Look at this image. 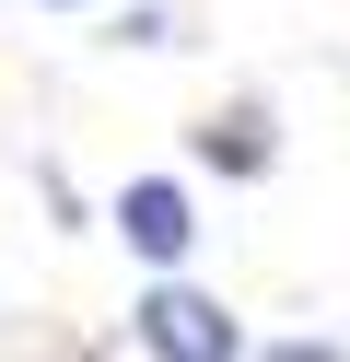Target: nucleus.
Here are the masks:
<instances>
[{"instance_id": "1", "label": "nucleus", "mask_w": 350, "mask_h": 362, "mask_svg": "<svg viewBox=\"0 0 350 362\" xmlns=\"http://www.w3.org/2000/svg\"><path fill=\"white\" fill-rule=\"evenodd\" d=\"M129 339L152 362H245V315H233L222 292H199V281H152L129 304Z\"/></svg>"}, {"instance_id": "2", "label": "nucleus", "mask_w": 350, "mask_h": 362, "mask_svg": "<svg viewBox=\"0 0 350 362\" xmlns=\"http://www.w3.org/2000/svg\"><path fill=\"white\" fill-rule=\"evenodd\" d=\"M117 245H129L152 281H187V245H199V199H187V175H129V187L105 199Z\"/></svg>"}, {"instance_id": "3", "label": "nucleus", "mask_w": 350, "mask_h": 362, "mask_svg": "<svg viewBox=\"0 0 350 362\" xmlns=\"http://www.w3.org/2000/svg\"><path fill=\"white\" fill-rule=\"evenodd\" d=\"M187 164H199V175H222V187H257V175L280 164V117H269V94L210 105V117L187 129Z\"/></svg>"}, {"instance_id": "4", "label": "nucleus", "mask_w": 350, "mask_h": 362, "mask_svg": "<svg viewBox=\"0 0 350 362\" xmlns=\"http://www.w3.org/2000/svg\"><path fill=\"white\" fill-rule=\"evenodd\" d=\"M105 35H117V47H187V12H175V0H129Z\"/></svg>"}, {"instance_id": "5", "label": "nucleus", "mask_w": 350, "mask_h": 362, "mask_svg": "<svg viewBox=\"0 0 350 362\" xmlns=\"http://www.w3.org/2000/svg\"><path fill=\"white\" fill-rule=\"evenodd\" d=\"M257 362H350V351H339V339H327V327H292V339H269V351H257Z\"/></svg>"}, {"instance_id": "6", "label": "nucleus", "mask_w": 350, "mask_h": 362, "mask_svg": "<svg viewBox=\"0 0 350 362\" xmlns=\"http://www.w3.org/2000/svg\"><path fill=\"white\" fill-rule=\"evenodd\" d=\"M35 12H93V0H35Z\"/></svg>"}]
</instances>
